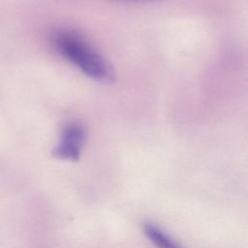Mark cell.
I'll return each instance as SVG.
<instances>
[{
    "instance_id": "6da1fadb",
    "label": "cell",
    "mask_w": 248,
    "mask_h": 248,
    "mask_svg": "<svg viewBox=\"0 0 248 248\" xmlns=\"http://www.w3.org/2000/svg\"><path fill=\"white\" fill-rule=\"evenodd\" d=\"M52 43L64 58L89 78L101 81H108L113 78L109 63L78 33L64 29L56 31Z\"/></svg>"
},
{
    "instance_id": "7a4b0ae2",
    "label": "cell",
    "mask_w": 248,
    "mask_h": 248,
    "mask_svg": "<svg viewBox=\"0 0 248 248\" xmlns=\"http://www.w3.org/2000/svg\"><path fill=\"white\" fill-rule=\"evenodd\" d=\"M85 140V132L82 126L77 123L69 124L62 132L61 139L56 145L54 156L64 159L77 161L79 158Z\"/></svg>"
},
{
    "instance_id": "3957f363",
    "label": "cell",
    "mask_w": 248,
    "mask_h": 248,
    "mask_svg": "<svg viewBox=\"0 0 248 248\" xmlns=\"http://www.w3.org/2000/svg\"><path fill=\"white\" fill-rule=\"evenodd\" d=\"M143 230L146 236L157 246L163 248H176L179 246V244H177L160 227L152 223H145L143 226Z\"/></svg>"
},
{
    "instance_id": "277c9868",
    "label": "cell",
    "mask_w": 248,
    "mask_h": 248,
    "mask_svg": "<svg viewBox=\"0 0 248 248\" xmlns=\"http://www.w3.org/2000/svg\"><path fill=\"white\" fill-rule=\"evenodd\" d=\"M130 1H150V0H130Z\"/></svg>"
}]
</instances>
